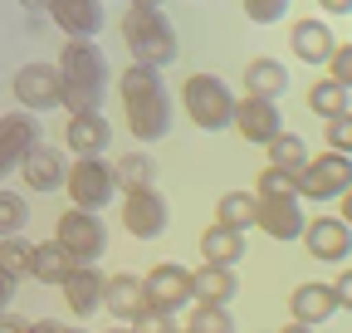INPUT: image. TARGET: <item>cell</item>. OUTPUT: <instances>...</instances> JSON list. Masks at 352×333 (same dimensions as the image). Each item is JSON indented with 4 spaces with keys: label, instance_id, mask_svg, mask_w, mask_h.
<instances>
[{
    "label": "cell",
    "instance_id": "cell-1",
    "mask_svg": "<svg viewBox=\"0 0 352 333\" xmlns=\"http://www.w3.org/2000/svg\"><path fill=\"white\" fill-rule=\"evenodd\" d=\"M118 94H122V108H127V133L138 138L142 147L147 142H162L171 133V94H166V83H162V69L127 64L118 74Z\"/></svg>",
    "mask_w": 352,
    "mask_h": 333
},
{
    "label": "cell",
    "instance_id": "cell-2",
    "mask_svg": "<svg viewBox=\"0 0 352 333\" xmlns=\"http://www.w3.org/2000/svg\"><path fill=\"white\" fill-rule=\"evenodd\" d=\"M59 74H64V108L69 113H98L103 94H108V54L94 39H69L59 54Z\"/></svg>",
    "mask_w": 352,
    "mask_h": 333
},
{
    "label": "cell",
    "instance_id": "cell-3",
    "mask_svg": "<svg viewBox=\"0 0 352 333\" xmlns=\"http://www.w3.org/2000/svg\"><path fill=\"white\" fill-rule=\"evenodd\" d=\"M122 45H127L132 64H152V69H166V64H176V54H182L176 25L162 15V6H127Z\"/></svg>",
    "mask_w": 352,
    "mask_h": 333
},
{
    "label": "cell",
    "instance_id": "cell-4",
    "mask_svg": "<svg viewBox=\"0 0 352 333\" xmlns=\"http://www.w3.org/2000/svg\"><path fill=\"white\" fill-rule=\"evenodd\" d=\"M235 94L226 89V78H215V74H191L182 83V108L186 118L196 122L201 133H226L235 128Z\"/></svg>",
    "mask_w": 352,
    "mask_h": 333
},
{
    "label": "cell",
    "instance_id": "cell-5",
    "mask_svg": "<svg viewBox=\"0 0 352 333\" xmlns=\"http://www.w3.org/2000/svg\"><path fill=\"white\" fill-rule=\"evenodd\" d=\"M54 240L69 250L78 265H98L108 250V221L103 211H83V206H69V211L54 221Z\"/></svg>",
    "mask_w": 352,
    "mask_h": 333
},
{
    "label": "cell",
    "instance_id": "cell-6",
    "mask_svg": "<svg viewBox=\"0 0 352 333\" xmlns=\"http://www.w3.org/2000/svg\"><path fill=\"white\" fill-rule=\"evenodd\" d=\"M10 94H15V103H20L25 113L64 108V74H59V64H44V59L20 64L15 78H10Z\"/></svg>",
    "mask_w": 352,
    "mask_h": 333
},
{
    "label": "cell",
    "instance_id": "cell-7",
    "mask_svg": "<svg viewBox=\"0 0 352 333\" xmlns=\"http://www.w3.org/2000/svg\"><path fill=\"white\" fill-rule=\"evenodd\" d=\"M64 191H69L74 206H83V211H103V206L118 196V172L103 157H74Z\"/></svg>",
    "mask_w": 352,
    "mask_h": 333
},
{
    "label": "cell",
    "instance_id": "cell-8",
    "mask_svg": "<svg viewBox=\"0 0 352 333\" xmlns=\"http://www.w3.org/2000/svg\"><path fill=\"white\" fill-rule=\"evenodd\" d=\"M352 186V157L347 152H323V157H308L303 177H298V196L303 201H333Z\"/></svg>",
    "mask_w": 352,
    "mask_h": 333
},
{
    "label": "cell",
    "instance_id": "cell-9",
    "mask_svg": "<svg viewBox=\"0 0 352 333\" xmlns=\"http://www.w3.org/2000/svg\"><path fill=\"white\" fill-rule=\"evenodd\" d=\"M122 226H127V235H138V240L166 235V226H171L166 196H162L157 186H132V191L122 196Z\"/></svg>",
    "mask_w": 352,
    "mask_h": 333
},
{
    "label": "cell",
    "instance_id": "cell-10",
    "mask_svg": "<svg viewBox=\"0 0 352 333\" xmlns=\"http://www.w3.org/2000/svg\"><path fill=\"white\" fill-rule=\"evenodd\" d=\"M235 133L245 142H259L270 147L279 133H284V113H279V98H259V94H245L235 103Z\"/></svg>",
    "mask_w": 352,
    "mask_h": 333
},
{
    "label": "cell",
    "instance_id": "cell-11",
    "mask_svg": "<svg viewBox=\"0 0 352 333\" xmlns=\"http://www.w3.org/2000/svg\"><path fill=\"white\" fill-rule=\"evenodd\" d=\"M34 142H39V118H34V113L20 108V113H6V118H0V182H6L10 172H20Z\"/></svg>",
    "mask_w": 352,
    "mask_h": 333
},
{
    "label": "cell",
    "instance_id": "cell-12",
    "mask_svg": "<svg viewBox=\"0 0 352 333\" xmlns=\"http://www.w3.org/2000/svg\"><path fill=\"white\" fill-rule=\"evenodd\" d=\"M142 289H147V304H157V309H182V304H196V294H191V270L186 265H176V260H162V265H152L147 275H142Z\"/></svg>",
    "mask_w": 352,
    "mask_h": 333
},
{
    "label": "cell",
    "instance_id": "cell-13",
    "mask_svg": "<svg viewBox=\"0 0 352 333\" xmlns=\"http://www.w3.org/2000/svg\"><path fill=\"white\" fill-rule=\"evenodd\" d=\"M303 196L289 191V196H259V230L270 240H298L308 230V216H303Z\"/></svg>",
    "mask_w": 352,
    "mask_h": 333
},
{
    "label": "cell",
    "instance_id": "cell-14",
    "mask_svg": "<svg viewBox=\"0 0 352 333\" xmlns=\"http://www.w3.org/2000/svg\"><path fill=\"white\" fill-rule=\"evenodd\" d=\"M303 245H308V255H314V260L338 265V260L352 255V226L342 216H314L308 230H303Z\"/></svg>",
    "mask_w": 352,
    "mask_h": 333
},
{
    "label": "cell",
    "instance_id": "cell-15",
    "mask_svg": "<svg viewBox=\"0 0 352 333\" xmlns=\"http://www.w3.org/2000/svg\"><path fill=\"white\" fill-rule=\"evenodd\" d=\"M108 142H113V128H108L103 108H98V113H69V122H64V147H69L74 157H103Z\"/></svg>",
    "mask_w": 352,
    "mask_h": 333
},
{
    "label": "cell",
    "instance_id": "cell-16",
    "mask_svg": "<svg viewBox=\"0 0 352 333\" xmlns=\"http://www.w3.org/2000/svg\"><path fill=\"white\" fill-rule=\"evenodd\" d=\"M59 289H64L69 314H98L103 309V294H108V279H103L98 265H74Z\"/></svg>",
    "mask_w": 352,
    "mask_h": 333
},
{
    "label": "cell",
    "instance_id": "cell-17",
    "mask_svg": "<svg viewBox=\"0 0 352 333\" xmlns=\"http://www.w3.org/2000/svg\"><path fill=\"white\" fill-rule=\"evenodd\" d=\"M342 304H338V289L333 284H323V279H308V284H298L294 294H289V319H298V323H328L333 314H338Z\"/></svg>",
    "mask_w": 352,
    "mask_h": 333
},
{
    "label": "cell",
    "instance_id": "cell-18",
    "mask_svg": "<svg viewBox=\"0 0 352 333\" xmlns=\"http://www.w3.org/2000/svg\"><path fill=\"white\" fill-rule=\"evenodd\" d=\"M289 45H294V54H298L303 64H328V59L338 54V34H333L328 20L303 15V20L294 25V34H289Z\"/></svg>",
    "mask_w": 352,
    "mask_h": 333
},
{
    "label": "cell",
    "instance_id": "cell-19",
    "mask_svg": "<svg viewBox=\"0 0 352 333\" xmlns=\"http://www.w3.org/2000/svg\"><path fill=\"white\" fill-rule=\"evenodd\" d=\"M20 172H25V186H30V191H54V186H64V182H69V162H64V152H59V147L34 142Z\"/></svg>",
    "mask_w": 352,
    "mask_h": 333
},
{
    "label": "cell",
    "instance_id": "cell-20",
    "mask_svg": "<svg viewBox=\"0 0 352 333\" xmlns=\"http://www.w3.org/2000/svg\"><path fill=\"white\" fill-rule=\"evenodd\" d=\"M191 294H196V304H230V299L240 294V275H235V265L201 260V270H191Z\"/></svg>",
    "mask_w": 352,
    "mask_h": 333
},
{
    "label": "cell",
    "instance_id": "cell-21",
    "mask_svg": "<svg viewBox=\"0 0 352 333\" xmlns=\"http://www.w3.org/2000/svg\"><path fill=\"white\" fill-rule=\"evenodd\" d=\"M50 20L69 39H94L103 30V6L98 0H50Z\"/></svg>",
    "mask_w": 352,
    "mask_h": 333
},
{
    "label": "cell",
    "instance_id": "cell-22",
    "mask_svg": "<svg viewBox=\"0 0 352 333\" xmlns=\"http://www.w3.org/2000/svg\"><path fill=\"white\" fill-rule=\"evenodd\" d=\"M103 309L122 323H132L142 309H147V289L138 275H108V294H103Z\"/></svg>",
    "mask_w": 352,
    "mask_h": 333
},
{
    "label": "cell",
    "instance_id": "cell-23",
    "mask_svg": "<svg viewBox=\"0 0 352 333\" xmlns=\"http://www.w3.org/2000/svg\"><path fill=\"white\" fill-rule=\"evenodd\" d=\"M289 89V69L279 64V59H250L245 64V94H259V98H279Z\"/></svg>",
    "mask_w": 352,
    "mask_h": 333
},
{
    "label": "cell",
    "instance_id": "cell-24",
    "mask_svg": "<svg viewBox=\"0 0 352 333\" xmlns=\"http://www.w3.org/2000/svg\"><path fill=\"white\" fill-rule=\"evenodd\" d=\"M74 265H78V260L69 255V250H64L59 240H44V245H34V265H30V279H39V284H64Z\"/></svg>",
    "mask_w": 352,
    "mask_h": 333
},
{
    "label": "cell",
    "instance_id": "cell-25",
    "mask_svg": "<svg viewBox=\"0 0 352 333\" xmlns=\"http://www.w3.org/2000/svg\"><path fill=\"white\" fill-rule=\"evenodd\" d=\"M201 255L215 260V265H240V260H245V235L215 221V226H206V235H201Z\"/></svg>",
    "mask_w": 352,
    "mask_h": 333
},
{
    "label": "cell",
    "instance_id": "cell-26",
    "mask_svg": "<svg viewBox=\"0 0 352 333\" xmlns=\"http://www.w3.org/2000/svg\"><path fill=\"white\" fill-rule=\"evenodd\" d=\"M215 221L230 226V230L259 226V196H254V191H226V196L215 201Z\"/></svg>",
    "mask_w": 352,
    "mask_h": 333
},
{
    "label": "cell",
    "instance_id": "cell-27",
    "mask_svg": "<svg viewBox=\"0 0 352 333\" xmlns=\"http://www.w3.org/2000/svg\"><path fill=\"white\" fill-rule=\"evenodd\" d=\"M264 152H270V166H284V172H294V177H303L308 157H314V152H308V142H303L298 133H279Z\"/></svg>",
    "mask_w": 352,
    "mask_h": 333
},
{
    "label": "cell",
    "instance_id": "cell-28",
    "mask_svg": "<svg viewBox=\"0 0 352 333\" xmlns=\"http://www.w3.org/2000/svg\"><path fill=\"white\" fill-rule=\"evenodd\" d=\"M113 172H118V186L122 191H132V186H152V177H157V162L138 147V152H127V157H118V166H113Z\"/></svg>",
    "mask_w": 352,
    "mask_h": 333
},
{
    "label": "cell",
    "instance_id": "cell-29",
    "mask_svg": "<svg viewBox=\"0 0 352 333\" xmlns=\"http://www.w3.org/2000/svg\"><path fill=\"white\" fill-rule=\"evenodd\" d=\"M186 333H235L230 304H196L191 319H186Z\"/></svg>",
    "mask_w": 352,
    "mask_h": 333
},
{
    "label": "cell",
    "instance_id": "cell-30",
    "mask_svg": "<svg viewBox=\"0 0 352 333\" xmlns=\"http://www.w3.org/2000/svg\"><path fill=\"white\" fill-rule=\"evenodd\" d=\"M308 108L318 118H338V113H347V89L338 78H318L314 89H308Z\"/></svg>",
    "mask_w": 352,
    "mask_h": 333
},
{
    "label": "cell",
    "instance_id": "cell-31",
    "mask_svg": "<svg viewBox=\"0 0 352 333\" xmlns=\"http://www.w3.org/2000/svg\"><path fill=\"white\" fill-rule=\"evenodd\" d=\"M30 265H34V245L25 235H0V270L15 275V279H25Z\"/></svg>",
    "mask_w": 352,
    "mask_h": 333
},
{
    "label": "cell",
    "instance_id": "cell-32",
    "mask_svg": "<svg viewBox=\"0 0 352 333\" xmlns=\"http://www.w3.org/2000/svg\"><path fill=\"white\" fill-rule=\"evenodd\" d=\"M30 226V201L10 186H0V235H20Z\"/></svg>",
    "mask_w": 352,
    "mask_h": 333
},
{
    "label": "cell",
    "instance_id": "cell-33",
    "mask_svg": "<svg viewBox=\"0 0 352 333\" xmlns=\"http://www.w3.org/2000/svg\"><path fill=\"white\" fill-rule=\"evenodd\" d=\"M323 142H328L333 152H347V157H352V108L338 113V118H323Z\"/></svg>",
    "mask_w": 352,
    "mask_h": 333
},
{
    "label": "cell",
    "instance_id": "cell-34",
    "mask_svg": "<svg viewBox=\"0 0 352 333\" xmlns=\"http://www.w3.org/2000/svg\"><path fill=\"white\" fill-rule=\"evenodd\" d=\"M289 191H298L294 172H284V166H264L259 172V196H289Z\"/></svg>",
    "mask_w": 352,
    "mask_h": 333
},
{
    "label": "cell",
    "instance_id": "cell-35",
    "mask_svg": "<svg viewBox=\"0 0 352 333\" xmlns=\"http://www.w3.org/2000/svg\"><path fill=\"white\" fill-rule=\"evenodd\" d=\"M132 328H138V333H176V319H171V309L147 304L138 319H132Z\"/></svg>",
    "mask_w": 352,
    "mask_h": 333
},
{
    "label": "cell",
    "instance_id": "cell-36",
    "mask_svg": "<svg viewBox=\"0 0 352 333\" xmlns=\"http://www.w3.org/2000/svg\"><path fill=\"white\" fill-rule=\"evenodd\" d=\"M245 15L254 25H274V20L289 15V0H245Z\"/></svg>",
    "mask_w": 352,
    "mask_h": 333
},
{
    "label": "cell",
    "instance_id": "cell-37",
    "mask_svg": "<svg viewBox=\"0 0 352 333\" xmlns=\"http://www.w3.org/2000/svg\"><path fill=\"white\" fill-rule=\"evenodd\" d=\"M328 78H338L342 89L352 94V45H338V54L328 59Z\"/></svg>",
    "mask_w": 352,
    "mask_h": 333
},
{
    "label": "cell",
    "instance_id": "cell-38",
    "mask_svg": "<svg viewBox=\"0 0 352 333\" xmlns=\"http://www.w3.org/2000/svg\"><path fill=\"white\" fill-rule=\"evenodd\" d=\"M15 284H20L15 275H6V270H0V314L10 309V299H15Z\"/></svg>",
    "mask_w": 352,
    "mask_h": 333
},
{
    "label": "cell",
    "instance_id": "cell-39",
    "mask_svg": "<svg viewBox=\"0 0 352 333\" xmlns=\"http://www.w3.org/2000/svg\"><path fill=\"white\" fill-rule=\"evenodd\" d=\"M333 289H338V304H342V309H352V270H342Z\"/></svg>",
    "mask_w": 352,
    "mask_h": 333
},
{
    "label": "cell",
    "instance_id": "cell-40",
    "mask_svg": "<svg viewBox=\"0 0 352 333\" xmlns=\"http://www.w3.org/2000/svg\"><path fill=\"white\" fill-rule=\"evenodd\" d=\"M323 15H352V0H318Z\"/></svg>",
    "mask_w": 352,
    "mask_h": 333
},
{
    "label": "cell",
    "instance_id": "cell-41",
    "mask_svg": "<svg viewBox=\"0 0 352 333\" xmlns=\"http://www.w3.org/2000/svg\"><path fill=\"white\" fill-rule=\"evenodd\" d=\"M0 333H30V323L15 319V314H0Z\"/></svg>",
    "mask_w": 352,
    "mask_h": 333
},
{
    "label": "cell",
    "instance_id": "cell-42",
    "mask_svg": "<svg viewBox=\"0 0 352 333\" xmlns=\"http://www.w3.org/2000/svg\"><path fill=\"white\" fill-rule=\"evenodd\" d=\"M30 333H69V328H64L59 319H34V323H30Z\"/></svg>",
    "mask_w": 352,
    "mask_h": 333
},
{
    "label": "cell",
    "instance_id": "cell-43",
    "mask_svg": "<svg viewBox=\"0 0 352 333\" xmlns=\"http://www.w3.org/2000/svg\"><path fill=\"white\" fill-rule=\"evenodd\" d=\"M20 10H30V15H50V0H15Z\"/></svg>",
    "mask_w": 352,
    "mask_h": 333
},
{
    "label": "cell",
    "instance_id": "cell-44",
    "mask_svg": "<svg viewBox=\"0 0 352 333\" xmlns=\"http://www.w3.org/2000/svg\"><path fill=\"white\" fill-rule=\"evenodd\" d=\"M279 333H314V323H298V319H289V323H284Z\"/></svg>",
    "mask_w": 352,
    "mask_h": 333
},
{
    "label": "cell",
    "instance_id": "cell-45",
    "mask_svg": "<svg viewBox=\"0 0 352 333\" xmlns=\"http://www.w3.org/2000/svg\"><path fill=\"white\" fill-rule=\"evenodd\" d=\"M338 201H342V221H347V226H352V186H347V191H342V196H338Z\"/></svg>",
    "mask_w": 352,
    "mask_h": 333
},
{
    "label": "cell",
    "instance_id": "cell-46",
    "mask_svg": "<svg viewBox=\"0 0 352 333\" xmlns=\"http://www.w3.org/2000/svg\"><path fill=\"white\" fill-rule=\"evenodd\" d=\"M108 333H138V328H132V323H118V328H108Z\"/></svg>",
    "mask_w": 352,
    "mask_h": 333
},
{
    "label": "cell",
    "instance_id": "cell-47",
    "mask_svg": "<svg viewBox=\"0 0 352 333\" xmlns=\"http://www.w3.org/2000/svg\"><path fill=\"white\" fill-rule=\"evenodd\" d=\"M132 6H162V0H132Z\"/></svg>",
    "mask_w": 352,
    "mask_h": 333
},
{
    "label": "cell",
    "instance_id": "cell-48",
    "mask_svg": "<svg viewBox=\"0 0 352 333\" xmlns=\"http://www.w3.org/2000/svg\"><path fill=\"white\" fill-rule=\"evenodd\" d=\"M69 333H83V328H69Z\"/></svg>",
    "mask_w": 352,
    "mask_h": 333
}]
</instances>
